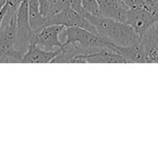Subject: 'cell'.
Returning <instances> with one entry per match:
<instances>
[{"instance_id": "obj_1", "label": "cell", "mask_w": 158, "mask_h": 159, "mask_svg": "<svg viewBox=\"0 0 158 159\" xmlns=\"http://www.w3.org/2000/svg\"><path fill=\"white\" fill-rule=\"evenodd\" d=\"M85 17L94 25L98 34L113 45L126 47L141 43V35L126 22L89 13H86Z\"/></svg>"}, {"instance_id": "obj_2", "label": "cell", "mask_w": 158, "mask_h": 159, "mask_svg": "<svg viewBox=\"0 0 158 159\" xmlns=\"http://www.w3.org/2000/svg\"><path fill=\"white\" fill-rule=\"evenodd\" d=\"M24 54L17 48V12L3 19L0 30V63L21 62Z\"/></svg>"}, {"instance_id": "obj_3", "label": "cell", "mask_w": 158, "mask_h": 159, "mask_svg": "<svg viewBox=\"0 0 158 159\" xmlns=\"http://www.w3.org/2000/svg\"><path fill=\"white\" fill-rule=\"evenodd\" d=\"M62 33L65 36V44L76 45L83 48L87 55L106 49L109 44H111L100 34L81 27H65Z\"/></svg>"}, {"instance_id": "obj_4", "label": "cell", "mask_w": 158, "mask_h": 159, "mask_svg": "<svg viewBox=\"0 0 158 159\" xmlns=\"http://www.w3.org/2000/svg\"><path fill=\"white\" fill-rule=\"evenodd\" d=\"M46 18H47L46 26L51 25V24L63 25L64 27L76 26V27H81L90 32L98 34L94 25L85 16H83L76 10H74L73 7H68L56 14L47 15Z\"/></svg>"}, {"instance_id": "obj_5", "label": "cell", "mask_w": 158, "mask_h": 159, "mask_svg": "<svg viewBox=\"0 0 158 159\" xmlns=\"http://www.w3.org/2000/svg\"><path fill=\"white\" fill-rule=\"evenodd\" d=\"M33 34L29 20L28 0H23L17 11V48L21 53H26Z\"/></svg>"}, {"instance_id": "obj_6", "label": "cell", "mask_w": 158, "mask_h": 159, "mask_svg": "<svg viewBox=\"0 0 158 159\" xmlns=\"http://www.w3.org/2000/svg\"><path fill=\"white\" fill-rule=\"evenodd\" d=\"M65 27L59 24H51L34 32L30 44H36L47 50H57L63 46L60 40V34Z\"/></svg>"}, {"instance_id": "obj_7", "label": "cell", "mask_w": 158, "mask_h": 159, "mask_svg": "<svg viewBox=\"0 0 158 159\" xmlns=\"http://www.w3.org/2000/svg\"><path fill=\"white\" fill-rule=\"evenodd\" d=\"M158 21V18L144 7L129 8L127 23L129 24L140 35L142 34Z\"/></svg>"}, {"instance_id": "obj_8", "label": "cell", "mask_w": 158, "mask_h": 159, "mask_svg": "<svg viewBox=\"0 0 158 159\" xmlns=\"http://www.w3.org/2000/svg\"><path fill=\"white\" fill-rule=\"evenodd\" d=\"M100 15L127 23L129 7L122 0H98Z\"/></svg>"}, {"instance_id": "obj_9", "label": "cell", "mask_w": 158, "mask_h": 159, "mask_svg": "<svg viewBox=\"0 0 158 159\" xmlns=\"http://www.w3.org/2000/svg\"><path fill=\"white\" fill-rule=\"evenodd\" d=\"M141 45L143 49L145 62H158V29L156 24L142 34Z\"/></svg>"}, {"instance_id": "obj_10", "label": "cell", "mask_w": 158, "mask_h": 159, "mask_svg": "<svg viewBox=\"0 0 158 159\" xmlns=\"http://www.w3.org/2000/svg\"><path fill=\"white\" fill-rule=\"evenodd\" d=\"M77 63H127L126 60L117 52L110 50L108 48L102 51L88 54V55H80L77 56L74 62Z\"/></svg>"}, {"instance_id": "obj_11", "label": "cell", "mask_w": 158, "mask_h": 159, "mask_svg": "<svg viewBox=\"0 0 158 159\" xmlns=\"http://www.w3.org/2000/svg\"><path fill=\"white\" fill-rule=\"evenodd\" d=\"M61 48L57 50H47L36 44H30L24 54L21 63H48L57 57Z\"/></svg>"}, {"instance_id": "obj_12", "label": "cell", "mask_w": 158, "mask_h": 159, "mask_svg": "<svg viewBox=\"0 0 158 159\" xmlns=\"http://www.w3.org/2000/svg\"><path fill=\"white\" fill-rule=\"evenodd\" d=\"M107 48L110 50H113L115 52L119 53L126 60V62H129V63H134V62L146 63L143 49H142L141 43L131 45V46H126V47L109 44Z\"/></svg>"}, {"instance_id": "obj_13", "label": "cell", "mask_w": 158, "mask_h": 159, "mask_svg": "<svg viewBox=\"0 0 158 159\" xmlns=\"http://www.w3.org/2000/svg\"><path fill=\"white\" fill-rule=\"evenodd\" d=\"M28 9H29V20L31 27L34 32H36L46 26L47 18L44 17L39 8L38 0H28Z\"/></svg>"}, {"instance_id": "obj_14", "label": "cell", "mask_w": 158, "mask_h": 159, "mask_svg": "<svg viewBox=\"0 0 158 159\" xmlns=\"http://www.w3.org/2000/svg\"><path fill=\"white\" fill-rule=\"evenodd\" d=\"M68 7H71V4L69 0H50L48 15L59 13Z\"/></svg>"}, {"instance_id": "obj_15", "label": "cell", "mask_w": 158, "mask_h": 159, "mask_svg": "<svg viewBox=\"0 0 158 159\" xmlns=\"http://www.w3.org/2000/svg\"><path fill=\"white\" fill-rule=\"evenodd\" d=\"M82 6L87 13L92 15H100L98 0H82Z\"/></svg>"}, {"instance_id": "obj_16", "label": "cell", "mask_w": 158, "mask_h": 159, "mask_svg": "<svg viewBox=\"0 0 158 159\" xmlns=\"http://www.w3.org/2000/svg\"><path fill=\"white\" fill-rule=\"evenodd\" d=\"M144 7L158 18V0H143Z\"/></svg>"}, {"instance_id": "obj_17", "label": "cell", "mask_w": 158, "mask_h": 159, "mask_svg": "<svg viewBox=\"0 0 158 159\" xmlns=\"http://www.w3.org/2000/svg\"><path fill=\"white\" fill-rule=\"evenodd\" d=\"M70 4H71V7H73L74 10H76L77 12H79L80 14H82L83 16L86 15V10L84 9L83 6H82V0H69Z\"/></svg>"}, {"instance_id": "obj_18", "label": "cell", "mask_w": 158, "mask_h": 159, "mask_svg": "<svg viewBox=\"0 0 158 159\" xmlns=\"http://www.w3.org/2000/svg\"><path fill=\"white\" fill-rule=\"evenodd\" d=\"M40 12L44 17H47L49 14V0H38Z\"/></svg>"}, {"instance_id": "obj_19", "label": "cell", "mask_w": 158, "mask_h": 159, "mask_svg": "<svg viewBox=\"0 0 158 159\" xmlns=\"http://www.w3.org/2000/svg\"><path fill=\"white\" fill-rule=\"evenodd\" d=\"M129 8H139L144 7L143 0H122ZM145 8V7H144Z\"/></svg>"}, {"instance_id": "obj_20", "label": "cell", "mask_w": 158, "mask_h": 159, "mask_svg": "<svg viewBox=\"0 0 158 159\" xmlns=\"http://www.w3.org/2000/svg\"><path fill=\"white\" fill-rule=\"evenodd\" d=\"M5 14H6V8L5 7L0 10V30H1V26H2V22H3V19L5 17Z\"/></svg>"}, {"instance_id": "obj_21", "label": "cell", "mask_w": 158, "mask_h": 159, "mask_svg": "<svg viewBox=\"0 0 158 159\" xmlns=\"http://www.w3.org/2000/svg\"><path fill=\"white\" fill-rule=\"evenodd\" d=\"M156 27H157V29H158V21L156 23Z\"/></svg>"}, {"instance_id": "obj_22", "label": "cell", "mask_w": 158, "mask_h": 159, "mask_svg": "<svg viewBox=\"0 0 158 159\" xmlns=\"http://www.w3.org/2000/svg\"><path fill=\"white\" fill-rule=\"evenodd\" d=\"M49 1H50V0H49Z\"/></svg>"}]
</instances>
